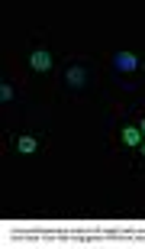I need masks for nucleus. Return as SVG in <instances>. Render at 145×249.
<instances>
[{"label": "nucleus", "mask_w": 145, "mask_h": 249, "mask_svg": "<svg viewBox=\"0 0 145 249\" xmlns=\"http://www.w3.org/2000/svg\"><path fill=\"white\" fill-rule=\"evenodd\" d=\"M13 146H16V152H23V156H32V152H39L42 142H39L36 136H16V139H13Z\"/></svg>", "instance_id": "obj_3"}, {"label": "nucleus", "mask_w": 145, "mask_h": 249, "mask_svg": "<svg viewBox=\"0 0 145 249\" xmlns=\"http://www.w3.org/2000/svg\"><path fill=\"white\" fill-rule=\"evenodd\" d=\"M139 152H142V156H145V139H142V146H139Z\"/></svg>", "instance_id": "obj_7"}, {"label": "nucleus", "mask_w": 145, "mask_h": 249, "mask_svg": "<svg viewBox=\"0 0 145 249\" xmlns=\"http://www.w3.org/2000/svg\"><path fill=\"white\" fill-rule=\"evenodd\" d=\"M29 65H32V71H36V74H46L48 68H52V55H48L46 49H36V52L29 55Z\"/></svg>", "instance_id": "obj_1"}, {"label": "nucleus", "mask_w": 145, "mask_h": 249, "mask_svg": "<svg viewBox=\"0 0 145 249\" xmlns=\"http://www.w3.org/2000/svg\"><path fill=\"white\" fill-rule=\"evenodd\" d=\"M142 129H139V126H123V142H126V146L129 149H139V146H142Z\"/></svg>", "instance_id": "obj_4"}, {"label": "nucleus", "mask_w": 145, "mask_h": 249, "mask_svg": "<svg viewBox=\"0 0 145 249\" xmlns=\"http://www.w3.org/2000/svg\"><path fill=\"white\" fill-rule=\"evenodd\" d=\"M113 65H116L123 74H132V71H139V65H142V62H139L136 55H129V52H119V55L113 58Z\"/></svg>", "instance_id": "obj_2"}, {"label": "nucleus", "mask_w": 145, "mask_h": 249, "mask_svg": "<svg viewBox=\"0 0 145 249\" xmlns=\"http://www.w3.org/2000/svg\"><path fill=\"white\" fill-rule=\"evenodd\" d=\"M64 81L71 84V88H81V84L87 81V71H84V68H71V71L64 74Z\"/></svg>", "instance_id": "obj_5"}, {"label": "nucleus", "mask_w": 145, "mask_h": 249, "mask_svg": "<svg viewBox=\"0 0 145 249\" xmlns=\"http://www.w3.org/2000/svg\"><path fill=\"white\" fill-rule=\"evenodd\" d=\"M139 129H142V136H145V120H142V123H139Z\"/></svg>", "instance_id": "obj_8"}, {"label": "nucleus", "mask_w": 145, "mask_h": 249, "mask_svg": "<svg viewBox=\"0 0 145 249\" xmlns=\"http://www.w3.org/2000/svg\"><path fill=\"white\" fill-rule=\"evenodd\" d=\"M0 97H3V101H13V88L3 84V88H0Z\"/></svg>", "instance_id": "obj_6"}]
</instances>
